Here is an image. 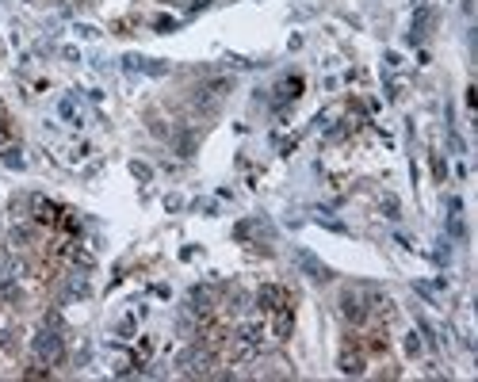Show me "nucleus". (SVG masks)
I'll list each match as a JSON object with an SVG mask.
<instances>
[{
  "instance_id": "nucleus-16",
  "label": "nucleus",
  "mask_w": 478,
  "mask_h": 382,
  "mask_svg": "<svg viewBox=\"0 0 478 382\" xmlns=\"http://www.w3.org/2000/svg\"><path fill=\"white\" fill-rule=\"evenodd\" d=\"M130 172H134L138 180H149V169H146V165H130Z\"/></svg>"
},
{
  "instance_id": "nucleus-7",
  "label": "nucleus",
  "mask_w": 478,
  "mask_h": 382,
  "mask_svg": "<svg viewBox=\"0 0 478 382\" xmlns=\"http://www.w3.org/2000/svg\"><path fill=\"white\" fill-rule=\"evenodd\" d=\"M233 340H241V344H249V348H257V352H260V344H264V325H257V321H245V325H238V333H233Z\"/></svg>"
},
{
  "instance_id": "nucleus-8",
  "label": "nucleus",
  "mask_w": 478,
  "mask_h": 382,
  "mask_svg": "<svg viewBox=\"0 0 478 382\" xmlns=\"http://www.w3.org/2000/svg\"><path fill=\"white\" fill-rule=\"evenodd\" d=\"M272 329H276V340H287V337H291V329H295L291 306H279V310H276V321H272Z\"/></svg>"
},
{
  "instance_id": "nucleus-5",
  "label": "nucleus",
  "mask_w": 478,
  "mask_h": 382,
  "mask_svg": "<svg viewBox=\"0 0 478 382\" xmlns=\"http://www.w3.org/2000/svg\"><path fill=\"white\" fill-rule=\"evenodd\" d=\"M187 314H195L199 321H207L214 314V291L211 287H192L187 291Z\"/></svg>"
},
{
  "instance_id": "nucleus-14",
  "label": "nucleus",
  "mask_w": 478,
  "mask_h": 382,
  "mask_svg": "<svg viewBox=\"0 0 478 382\" xmlns=\"http://www.w3.org/2000/svg\"><path fill=\"white\" fill-rule=\"evenodd\" d=\"M406 352H409V356H417V352H421V340H417V333H409V337H406Z\"/></svg>"
},
{
  "instance_id": "nucleus-11",
  "label": "nucleus",
  "mask_w": 478,
  "mask_h": 382,
  "mask_svg": "<svg viewBox=\"0 0 478 382\" xmlns=\"http://www.w3.org/2000/svg\"><path fill=\"white\" fill-rule=\"evenodd\" d=\"M298 264H303V272L310 275V279H317V283H322V279H330V268H325L322 260H314L310 253H298Z\"/></svg>"
},
{
  "instance_id": "nucleus-2",
  "label": "nucleus",
  "mask_w": 478,
  "mask_h": 382,
  "mask_svg": "<svg viewBox=\"0 0 478 382\" xmlns=\"http://www.w3.org/2000/svg\"><path fill=\"white\" fill-rule=\"evenodd\" d=\"M31 348H35V359L46 363V367H54V363H62V359H65V340H62L54 329H42L39 337H35Z\"/></svg>"
},
{
  "instance_id": "nucleus-3",
  "label": "nucleus",
  "mask_w": 478,
  "mask_h": 382,
  "mask_svg": "<svg viewBox=\"0 0 478 382\" xmlns=\"http://www.w3.org/2000/svg\"><path fill=\"white\" fill-rule=\"evenodd\" d=\"M341 314H344V321L349 325H363L371 318V310H368V291H356V287H344L341 291Z\"/></svg>"
},
{
  "instance_id": "nucleus-9",
  "label": "nucleus",
  "mask_w": 478,
  "mask_h": 382,
  "mask_svg": "<svg viewBox=\"0 0 478 382\" xmlns=\"http://www.w3.org/2000/svg\"><path fill=\"white\" fill-rule=\"evenodd\" d=\"M341 371H344V375H363V352H356L352 344H344V352H341Z\"/></svg>"
},
{
  "instance_id": "nucleus-15",
  "label": "nucleus",
  "mask_w": 478,
  "mask_h": 382,
  "mask_svg": "<svg viewBox=\"0 0 478 382\" xmlns=\"http://www.w3.org/2000/svg\"><path fill=\"white\" fill-rule=\"evenodd\" d=\"M383 210H387V218H398V203L395 199H383Z\"/></svg>"
},
{
  "instance_id": "nucleus-1",
  "label": "nucleus",
  "mask_w": 478,
  "mask_h": 382,
  "mask_svg": "<svg viewBox=\"0 0 478 382\" xmlns=\"http://www.w3.org/2000/svg\"><path fill=\"white\" fill-rule=\"evenodd\" d=\"M180 371L184 375H214V348H207V344H195V348H187L180 352Z\"/></svg>"
},
{
  "instance_id": "nucleus-10",
  "label": "nucleus",
  "mask_w": 478,
  "mask_h": 382,
  "mask_svg": "<svg viewBox=\"0 0 478 382\" xmlns=\"http://www.w3.org/2000/svg\"><path fill=\"white\" fill-rule=\"evenodd\" d=\"M298 92H303V77H287V80H279V88H276V104H291V100H298Z\"/></svg>"
},
{
  "instance_id": "nucleus-12",
  "label": "nucleus",
  "mask_w": 478,
  "mask_h": 382,
  "mask_svg": "<svg viewBox=\"0 0 478 382\" xmlns=\"http://www.w3.org/2000/svg\"><path fill=\"white\" fill-rule=\"evenodd\" d=\"M433 20H436V16L429 12V8H421L417 20H414V35H409V42H425V39H429V27H433Z\"/></svg>"
},
{
  "instance_id": "nucleus-4",
  "label": "nucleus",
  "mask_w": 478,
  "mask_h": 382,
  "mask_svg": "<svg viewBox=\"0 0 478 382\" xmlns=\"http://www.w3.org/2000/svg\"><path fill=\"white\" fill-rule=\"evenodd\" d=\"M230 88H233V80H230V77H214V80H207V85L195 88V92H192V100H195V107L214 111V107H218V100H226V96H230Z\"/></svg>"
},
{
  "instance_id": "nucleus-13",
  "label": "nucleus",
  "mask_w": 478,
  "mask_h": 382,
  "mask_svg": "<svg viewBox=\"0 0 478 382\" xmlns=\"http://www.w3.org/2000/svg\"><path fill=\"white\" fill-rule=\"evenodd\" d=\"M35 241V229L31 226H12V245L16 249H27Z\"/></svg>"
},
{
  "instance_id": "nucleus-6",
  "label": "nucleus",
  "mask_w": 478,
  "mask_h": 382,
  "mask_svg": "<svg viewBox=\"0 0 478 382\" xmlns=\"http://www.w3.org/2000/svg\"><path fill=\"white\" fill-rule=\"evenodd\" d=\"M257 306H260L264 314H276L279 306H291V294H287L284 287L268 283V287H260V291H257Z\"/></svg>"
}]
</instances>
